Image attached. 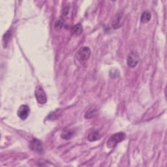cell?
Returning a JSON list of instances; mask_svg holds the SVG:
<instances>
[{"label":"cell","mask_w":167,"mask_h":167,"mask_svg":"<svg viewBox=\"0 0 167 167\" xmlns=\"http://www.w3.org/2000/svg\"><path fill=\"white\" fill-rule=\"evenodd\" d=\"M126 135L124 133L120 132L114 134L108 139L106 144L108 148H112L117 146V144L122 142L125 138Z\"/></svg>","instance_id":"obj_1"},{"label":"cell","mask_w":167,"mask_h":167,"mask_svg":"<svg viewBox=\"0 0 167 167\" xmlns=\"http://www.w3.org/2000/svg\"><path fill=\"white\" fill-rule=\"evenodd\" d=\"M91 55V50L88 47L81 48L76 54V57L80 61H85L89 59Z\"/></svg>","instance_id":"obj_2"},{"label":"cell","mask_w":167,"mask_h":167,"mask_svg":"<svg viewBox=\"0 0 167 167\" xmlns=\"http://www.w3.org/2000/svg\"><path fill=\"white\" fill-rule=\"evenodd\" d=\"M35 98L37 99V101H38L39 103L40 104H44L46 103L47 101V97L45 92L44 91L43 88L40 86V85H38V86L36 87L35 89Z\"/></svg>","instance_id":"obj_3"},{"label":"cell","mask_w":167,"mask_h":167,"mask_svg":"<svg viewBox=\"0 0 167 167\" xmlns=\"http://www.w3.org/2000/svg\"><path fill=\"white\" fill-rule=\"evenodd\" d=\"M30 147L31 150L39 153V154H42L44 152L43 143L37 138H33L31 140L30 144Z\"/></svg>","instance_id":"obj_4"},{"label":"cell","mask_w":167,"mask_h":167,"mask_svg":"<svg viewBox=\"0 0 167 167\" xmlns=\"http://www.w3.org/2000/svg\"><path fill=\"white\" fill-rule=\"evenodd\" d=\"M139 60L140 58L138 54L135 52H130L127 56V64L129 67H131V68H134V67H135L138 65L139 63Z\"/></svg>","instance_id":"obj_5"},{"label":"cell","mask_w":167,"mask_h":167,"mask_svg":"<svg viewBox=\"0 0 167 167\" xmlns=\"http://www.w3.org/2000/svg\"><path fill=\"white\" fill-rule=\"evenodd\" d=\"M30 112V109L28 105H23L20 106L17 112V114L19 116V118L22 120H24L28 118V117L29 116Z\"/></svg>","instance_id":"obj_6"},{"label":"cell","mask_w":167,"mask_h":167,"mask_svg":"<svg viewBox=\"0 0 167 167\" xmlns=\"http://www.w3.org/2000/svg\"><path fill=\"white\" fill-rule=\"evenodd\" d=\"M122 16H121L120 13H118V14L115 16L113 21H112V27H113L114 29L119 28L120 27H121V24H122Z\"/></svg>","instance_id":"obj_7"},{"label":"cell","mask_w":167,"mask_h":167,"mask_svg":"<svg viewBox=\"0 0 167 167\" xmlns=\"http://www.w3.org/2000/svg\"><path fill=\"white\" fill-rule=\"evenodd\" d=\"M101 137V134L99 133L98 130H93V131L91 132L88 134V140L90 142H94L100 139Z\"/></svg>","instance_id":"obj_8"},{"label":"cell","mask_w":167,"mask_h":167,"mask_svg":"<svg viewBox=\"0 0 167 167\" xmlns=\"http://www.w3.org/2000/svg\"><path fill=\"white\" fill-rule=\"evenodd\" d=\"M83 31V28L82 25L80 24H76L75 25L73 28L71 30V33L73 35H78L82 33Z\"/></svg>","instance_id":"obj_9"},{"label":"cell","mask_w":167,"mask_h":167,"mask_svg":"<svg viewBox=\"0 0 167 167\" xmlns=\"http://www.w3.org/2000/svg\"><path fill=\"white\" fill-rule=\"evenodd\" d=\"M75 133L73 130H64L61 134V137L63 139H65V140H68L71 138L73 137Z\"/></svg>","instance_id":"obj_10"},{"label":"cell","mask_w":167,"mask_h":167,"mask_svg":"<svg viewBox=\"0 0 167 167\" xmlns=\"http://www.w3.org/2000/svg\"><path fill=\"white\" fill-rule=\"evenodd\" d=\"M151 19V13L148 11H145L142 13L141 18V21L142 23H147Z\"/></svg>","instance_id":"obj_11"},{"label":"cell","mask_w":167,"mask_h":167,"mask_svg":"<svg viewBox=\"0 0 167 167\" xmlns=\"http://www.w3.org/2000/svg\"><path fill=\"white\" fill-rule=\"evenodd\" d=\"M96 113H97L96 109H94V108H93V109H90L86 112V113H85V118H88V119L92 118L96 116Z\"/></svg>","instance_id":"obj_12"},{"label":"cell","mask_w":167,"mask_h":167,"mask_svg":"<svg viewBox=\"0 0 167 167\" xmlns=\"http://www.w3.org/2000/svg\"><path fill=\"white\" fill-rule=\"evenodd\" d=\"M110 76L112 78H117L118 77H119L120 76V72L118 69H112L110 71Z\"/></svg>","instance_id":"obj_13"},{"label":"cell","mask_w":167,"mask_h":167,"mask_svg":"<svg viewBox=\"0 0 167 167\" xmlns=\"http://www.w3.org/2000/svg\"><path fill=\"white\" fill-rule=\"evenodd\" d=\"M63 26H64V22H62L61 20H59L56 22L55 28L56 29H60L62 28Z\"/></svg>","instance_id":"obj_14"}]
</instances>
